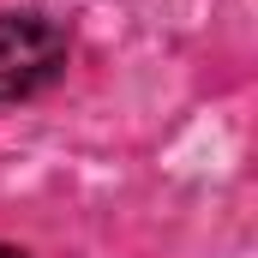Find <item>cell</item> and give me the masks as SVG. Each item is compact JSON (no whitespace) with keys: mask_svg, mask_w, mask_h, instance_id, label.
Here are the masks:
<instances>
[{"mask_svg":"<svg viewBox=\"0 0 258 258\" xmlns=\"http://www.w3.org/2000/svg\"><path fill=\"white\" fill-rule=\"evenodd\" d=\"M66 66V30L42 12H0V102L36 96Z\"/></svg>","mask_w":258,"mask_h":258,"instance_id":"6da1fadb","label":"cell"},{"mask_svg":"<svg viewBox=\"0 0 258 258\" xmlns=\"http://www.w3.org/2000/svg\"><path fill=\"white\" fill-rule=\"evenodd\" d=\"M0 258H30V252H18V246H0Z\"/></svg>","mask_w":258,"mask_h":258,"instance_id":"7a4b0ae2","label":"cell"}]
</instances>
